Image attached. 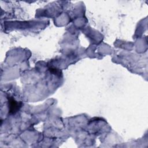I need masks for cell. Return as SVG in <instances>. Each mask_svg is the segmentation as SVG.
<instances>
[{
	"instance_id": "obj_2",
	"label": "cell",
	"mask_w": 148,
	"mask_h": 148,
	"mask_svg": "<svg viewBox=\"0 0 148 148\" xmlns=\"http://www.w3.org/2000/svg\"><path fill=\"white\" fill-rule=\"evenodd\" d=\"M50 71H51V72H52V73H53V74L56 75L60 74V72L57 69H55V68H50Z\"/></svg>"
},
{
	"instance_id": "obj_1",
	"label": "cell",
	"mask_w": 148,
	"mask_h": 148,
	"mask_svg": "<svg viewBox=\"0 0 148 148\" xmlns=\"http://www.w3.org/2000/svg\"><path fill=\"white\" fill-rule=\"evenodd\" d=\"M9 105L10 113H16L21 107V105H19V104L12 98H10L9 100Z\"/></svg>"
}]
</instances>
